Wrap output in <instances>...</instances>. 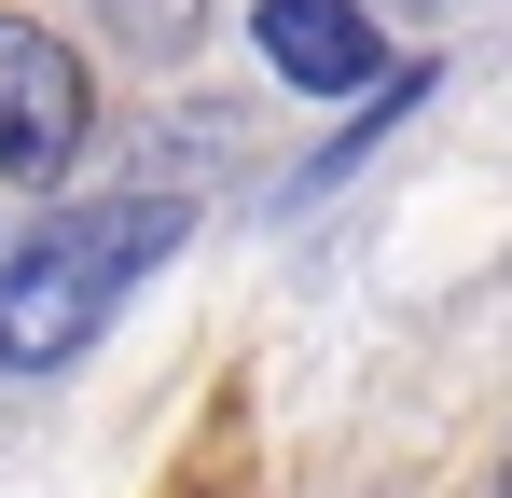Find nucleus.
<instances>
[{
	"label": "nucleus",
	"mask_w": 512,
	"mask_h": 498,
	"mask_svg": "<svg viewBox=\"0 0 512 498\" xmlns=\"http://www.w3.org/2000/svg\"><path fill=\"white\" fill-rule=\"evenodd\" d=\"M194 236V208L167 194H97V208H56L42 236L0 263V374H56V360H84L111 305Z\"/></svg>",
	"instance_id": "f257e3e1"
},
{
	"label": "nucleus",
	"mask_w": 512,
	"mask_h": 498,
	"mask_svg": "<svg viewBox=\"0 0 512 498\" xmlns=\"http://www.w3.org/2000/svg\"><path fill=\"white\" fill-rule=\"evenodd\" d=\"M84 125H97V83H84V56H70V42H56L42 14H0V180H14V194L70 180Z\"/></svg>",
	"instance_id": "f03ea898"
},
{
	"label": "nucleus",
	"mask_w": 512,
	"mask_h": 498,
	"mask_svg": "<svg viewBox=\"0 0 512 498\" xmlns=\"http://www.w3.org/2000/svg\"><path fill=\"white\" fill-rule=\"evenodd\" d=\"M263 70L291 83V97H360V83L388 70V42H374V14L360 0H263Z\"/></svg>",
	"instance_id": "7ed1b4c3"
},
{
	"label": "nucleus",
	"mask_w": 512,
	"mask_h": 498,
	"mask_svg": "<svg viewBox=\"0 0 512 498\" xmlns=\"http://www.w3.org/2000/svg\"><path fill=\"white\" fill-rule=\"evenodd\" d=\"M97 28H111L125 56H194V28H208V0H97Z\"/></svg>",
	"instance_id": "20e7f679"
}]
</instances>
